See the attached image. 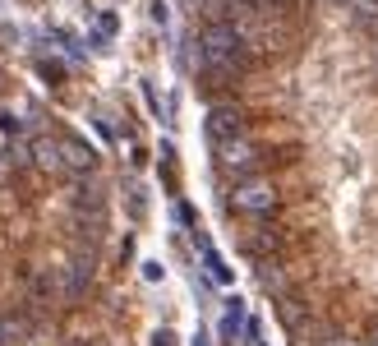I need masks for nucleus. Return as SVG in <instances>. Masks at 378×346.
<instances>
[{
  "label": "nucleus",
  "mask_w": 378,
  "mask_h": 346,
  "mask_svg": "<svg viewBox=\"0 0 378 346\" xmlns=\"http://www.w3.org/2000/svg\"><path fill=\"white\" fill-rule=\"evenodd\" d=\"M199 69L217 88H226L231 79H240L244 69H249V42L240 37L235 23H208L199 32Z\"/></svg>",
  "instance_id": "nucleus-1"
},
{
  "label": "nucleus",
  "mask_w": 378,
  "mask_h": 346,
  "mask_svg": "<svg viewBox=\"0 0 378 346\" xmlns=\"http://www.w3.org/2000/svg\"><path fill=\"white\" fill-rule=\"evenodd\" d=\"M203 134H208V143H213V148H222V143H235V138H249L244 111L235 107V102H217V107H208Z\"/></svg>",
  "instance_id": "nucleus-2"
},
{
  "label": "nucleus",
  "mask_w": 378,
  "mask_h": 346,
  "mask_svg": "<svg viewBox=\"0 0 378 346\" xmlns=\"http://www.w3.org/2000/svg\"><path fill=\"white\" fill-rule=\"evenodd\" d=\"M213 153H217V167H222L226 176H235L240 185L254 176V171H259V162H263V157H259V148H254L249 138H235V143H222V148H213Z\"/></svg>",
  "instance_id": "nucleus-3"
},
{
  "label": "nucleus",
  "mask_w": 378,
  "mask_h": 346,
  "mask_svg": "<svg viewBox=\"0 0 378 346\" xmlns=\"http://www.w3.org/2000/svg\"><path fill=\"white\" fill-rule=\"evenodd\" d=\"M231 208L235 213H249V217H268L272 208H277V189L268 180H244V185H235Z\"/></svg>",
  "instance_id": "nucleus-4"
},
{
  "label": "nucleus",
  "mask_w": 378,
  "mask_h": 346,
  "mask_svg": "<svg viewBox=\"0 0 378 346\" xmlns=\"http://www.w3.org/2000/svg\"><path fill=\"white\" fill-rule=\"evenodd\" d=\"M60 153H65V171H74V176H88V171L98 167V153L74 134H60Z\"/></svg>",
  "instance_id": "nucleus-5"
},
{
  "label": "nucleus",
  "mask_w": 378,
  "mask_h": 346,
  "mask_svg": "<svg viewBox=\"0 0 378 346\" xmlns=\"http://www.w3.org/2000/svg\"><path fill=\"white\" fill-rule=\"evenodd\" d=\"M28 157L37 162L42 171H65V153H60V138H51V134H37L28 143Z\"/></svg>",
  "instance_id": "nucleus-6"
},
{
  "label": "nucleus",
  "mask_w": 378,
  "mask_h": 346,
  "mask_svg": "<svg viewBox=\"0 0 378 346\" xmlns=\"http://www.w3.org/2000/svg\"><path fill=\"white\" fill-rule=\"evenodd\" d=\"M350 19H355L360 28L378 32V0H350Z\"/></svg>",
  "instance_id": "nucleus-7"
},
{
  "label": "nucleus",
  "mask_w": 378,
  "mask_h": 346,
  "mask_svg": "<svg viewBox=\"0 0 378 346\" xmlns=\"http://www.w3.org/2000/svg\"><path fill=\"white\" fill-rule=\"evenodd\" d=\"M203 263H208V273H213V282H222V287H231V282H235V273H231V268H226V258L217 254L213 245L203 249Z\"/></svg>",
  "instance_id": "nucleus-8"
},
{
  "label": "nucleus",
  "mask_w": 378,
  "mask_h": 346,
  "mask_svg": "<svg viewBox=\"0 0 378 346\" xmlns=\"http://www.w3.org/2000/svg\"><path fill=\"white\" fill-rule=\"evenodd\" d=\"M259 282H263L268 291H286V273H277V263H263V268H259Z\"/></svg>",
  "instance_id": "nucleus-9"
},
{
  "label": "nucleus",
  "mask_w": 378,
  "mask_h": 346,
  "mask_svg": "<svg viewBox=\"0 0 378 346\" xmlns=\"http://www.w3.org/2000/svg\"><path fill=\"white\" fill-rule=\"evenodd\" d=\"M23 337V323L19 318H0V346H14Z\"/></svg>",
  "instance_id": "nucleus-10"
},
{
  "label": "nucleus",
  "mask_w": 378,
  "mask_h": 346,
  "mask_svg": "<svg viewBox=\"0 0 378 346\" xmlns=\"http://www.w3.org/2000/svg\"><path fill=\"white\" fill-rule=\"evenodd\" d=\"M98 32H102V42H107V37H116V32H120V19H116V14H98Z\"/></svg>",
  "instance_id": "nucleus-11"
},
{
  "label": "nucleus",
  "mask_w": 378,
  "mask_h": 346,
  "mask_svg": "<svg viewBox=\"0 0 378 346\" xmlns=\"http://www.w3.org/2000/svg\"><path fill=\"white\" fill-rule=\"evenodd\" d=\"M42 79H51V83H60V79H65V65H60V60H42Z\"/></svg>",
  "instance_id": "nucleus-12"
},
{
  "label": "nucleus",
  "mask_w": 378,
  "mask_h": 346,
  "mask_svg": "<svg viewBox=\"0 0 378 346\" xmlns=\"http://www.w3.org/2000/svg\"><path fill=\"white\" fill-rule=\"evenodd\" d=\"M143 277H148V282H162V277H166V268L157 263V258H148V263H143Z\"/></svg>",
  "instance_id": "nucleus-13"
},
{
  "label": "nucleus",
  "mask_w": 378,
  "mask_h": 346,
  "mask_svg": "<svg viewBox=\"0 0 378 346\" xmlns=\"http://www.w3.org/2000/svg\"><path fill=\"white\" fill-rule=\"evenodd\" d=\"M153 346H175V333H171V328H157V333H153Z\"/></svg>",
  "instance_id": "nucleus-14"
},
{
  "label": "nucleus",
  "mask_w": 378,
  "mask_h": 346,
  "mask_svg": "<svg viewBox=\"0 0 378 346\" xmlns=\"http://www.w3.org/2000/svg\"><path fill=\"white\" fill-rule=\"evenodd\" d=\"M175 222H180V227H189V222H194V213H189V203H175Z\"/></svg>",
  "instance_id": "nucleus-15"
},
{
  "label": "nucleus",
  "mask_w": 378,
  "mask_h": 346,
  "mask_svg": "<svg viewBox=\"0 0 378 346\" xmlns=\"http://www.w3.org/2000/svg\"><path fill=\"white\" fill-rule=\"evenodd\" d=\"M332 346H365V342H346V337H341V342H332Z\"/></svg>",
  "instance_id": "nucleus-16"
},
{
  "label": "nucleus",
  "mask_w": 378,
  "mask_h": 346,
  "mask_svg": "<svg viewBox=\"0 0 378 346\" xmlns=\"http://www.w3.org/2000/svg\"><path fill=\"white\" fill-rule=\"evenodd\" d=\"M369 346H378V333H374V342H369Z\"/></svg>",
  "instance_id": "nucleus-17"
}]
</instances>
